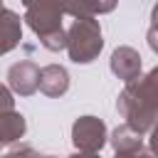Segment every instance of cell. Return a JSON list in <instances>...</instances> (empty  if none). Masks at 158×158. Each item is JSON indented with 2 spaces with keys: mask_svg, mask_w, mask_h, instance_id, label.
<instances>
[{
  "mask_svg": "<svg viewBox=\"0 0 158 158\" xmlns=\"http://www.w3.org/2000/svg\"><path fill=\"white\" fill-rule=\"evenodd\" d=\"M106 123L96 116H79L72 126V143L77 151L84 153H99L106 146Z\"/></svg>",
  "mask_w": 158,
  "mask_h": 158,
  "instance_id": "obj_4",
  "label": "cell"
},
{
  "mask_svg": "<svg viewBox=\"0 0 158 158\" xmlns=\"http://www.w3.org/2000/svg\"><path fill=\"white\" fill-rule=\"evenodd\" d=\"M69 158H99V153H84V151H79V153H74Z\"/></svg>",
  "mask_w": 158,
  "mask_h": 158,
  "instance_id": "obj_16",
  "label": "cell"
},
{
  "mask_svg": "<svg viewBox=\"0 0 158 158\" xmlns=\"http://www.w3.org/2000/svg\"><path fill=\"white\" fill-rule=\"evenodd\" d=\"M148 148H151V153L158 156V123L148 131Z\"/></svg>",
  "mask_w": 158,
  "mask_h": 158,
  "instance_id": "obj_14",
  "label": "cell"
},
{
  "mask_svg": "<svg viewBox=\"0 0 158 158\" xmlns=\"http://www.w3.org/2000/svg\"><path fill=\"white\" fill-rule=\"evenodd\" d=\"M148 153L143 151V148H138V151H121V153H116L114 158H146Z\"/></svg>",
  "mask_w": 158,
  "mask_h": 158,
  "instance_id": "obj_15",
  "label": "cell"
},
{
  "mask_svg": "<svg viewBox=\"0 0 158 158\" xmlns=\"http://www.w3.org/2000/svg\"><path fill=\"white\" fill-rule=\"evenodd\" d=\"M151 20H153V25H158V2H156V7H153V12H151Z\"/></svg>",
  "mask_w": 158,
  "mask_h": 158,
  "instance_id": "obj_17",
  "label": "cell"
},
{
  "mask_svg": "<svg viewBox=\"0 0 158 158\" xmlns=\"http://www.w3.org/2000/svg\"><path fill=\"white\" fill-rule=\"evenodd\" d=\"M146 158H158V156H156V153H148V156H146Z\"/></svg>",
  "mask_w": 158,
  "mask_h": 158,
  "instance_id": "obj_18",
  "label": "cell"
},
{
  "mask_svg": "<svg viewBox=\"0 0 158 158\" xmlns=\"http://www.w3.org/2000/svg\"><path fill=\"white\" fill-rule=\"evenodd\" d=\"M141 136L143 133H138L128 123H121V126H116L111 131V138L109 141H111V146H114L116 153H121V151H138V148H143V138Z\"/></svg>",
  "mask_w": 158,
  "mask_h": 158,
  "instance_id": "obj_11",
  "label": "cell"
},
{
  "mask_svg": "<svg viewBox=\"0 0 158 158\" xmlns=\"http://www.w3.org/2000/svg\"><path fill=\"white\" fill-rule=\"evenodd\" d=\"M44 158H57V156H44Z\"/></svg>",
  "mask_w": 158,
  "mask_h": 158,
  "instance_id": "obj_19",
  "label": "cell"
},
{
  "mask_svg": "<svg viewBox=\"0 0 158 158\" xmlns=\"http://www.w3.org/2000/svg\"><path fill=\"white\" fill-rule=\"evenodd\" d=\"M104 47L101 27L99 20L86 17V20H74L72 27L67 30V54L77 64H89L99 57Z\"/></svg>",
  "mask_w": 158,
  "mask_h": 158,
  "instance_id": "obj_3",
  "label": "cell"
},
{
  "mask_svg": "<svg viewBox=\"0 0 158 158\" xmlns=\"http://www.w3.org/2000/svg\"><path fill=\"white\" fill-rule=\"evenodd\" d=\"M69 89V72L62 64H47L40 72V91L47 96H62Z\"/></svg>",
  "mask_w": 158,
  "mask_h": 158,
  "instance_id": "obj_8",
  "label": "cell"
},
{
  "mask_svg": "<svg viewBox=\"0 0 158 158\" xmlns=\"http://www.w3.org/2000/svg\"><path fill=\"white\" fill-rule=\"evenodd\" d=\"M118 114L126 118L131 128L138 133L151 131L158 123V77L151 69L148 74H141L138 79L128 81L123 91L116 99Z\"/></svg>",
  "mask_w": 158,
  "mask_h": 158,
  "instance_id": "obj_1",
  "label": "cell"
},
{
  "mask_svg": "<svg viewBox=\"0 0 158 158\" xmlns=\"http://www.w3.org/2000/svg\"><path fill=\"white\" fill-rule=\"evenodd\" d=\"M2 158H44V156H40L32 146H20V148H15V151H7Z\"/></svg>",
  "mask_w": 158,
  "mask_h": 158,
  "instance_id": "obj_12",
  "label": "cell"
},
{
  "mask_svg": "<svg viewBox=\"0 0 158 158\" xmlns=\"http://www.w3.org/2000/svg\"><path fill=\"white\" fill-rule=\"evenodd\" d=\"M27 131L25 116L20 111H2L0 114V143H12L17 138H22Z\"/></svg>",
  "mask_w": 158,
  "mask_h": 158,
  "instance_id": "obj_10",
  "label": "cell"
},
{
  "mask_svg": "<svg viewBox=\"0 0 158 158\" xmlns=\"http://www.w3.org/2000/svg\"><path fill=\"white\" fill-rule=\"evenodd\" d=\"M59 2H62V10L74 20H86V17L111 12L118 0H59Z\"/></svg>",
  "mask_w": 158,
  "mask_h": 158,
  "instance_id": "obj_7",
  "label": "cell"
},
{
  "mask_svg": "<svg viewBox=\"0 0 158 158\" xmlns=\"http://www.w3.org/2000/svg\"><path fill=\"white\" fill-rule=\"evenodd\" d=\"M146 40H148V47L158 54V25H151V30L146 32Z\"/></svg>",
  "mask_w": 158,
  "mask_h": 158,
  "instance_id": "obj_13",
  "label": "cell"
},
{
  "mask_svg": "<svg viewBox=\"0 0 158 158\" xmlns=\"http://www.w3.org/2000/svg\"><path fill=\"white\" fill-rule=\"evenodd\" d=\"M25 22L40 37V44L49 52L67 47V32L62 30V2L59 0H22Z\"/></svg>",
  "mask_w": 158,
  "mask_h": 158,
  "instance_id": "obj_2",
  "label": "cell"
},
{
  "mask_svg": "<svg viewBox=\"0 0 158 158\" xmlns=\"http://www.w3.org/2000/svg\"><path fill=\"white\" fill-rule=\"evenodd\" d=\"M109 67H111V72L118 77V79H123L126 84L128 81H133V79H138L141 77V54L133 49V47H116L114 52H111V59H109Z\"/></svg>",
  "mask_w": 158,
  "mask_h": 158,
  "instance_id": "obj_6",
  "label": "cell"
},
{
  "mask_svg": "<svg viewBox=\"0 0 158 158\" xmlns=\"http://www.w3.org/2000/svg\"><path fill=\"white\" fill-rule=\"evenodd\" d=\"M40 67L30 59L17 62L7 69V86L20 96H32L40 89Z\"/></svg>",
  "mask_w": 158,
  "mask_h": 158,
  "instance_id": "obj_5",
  "label": "cell"
},
{
  "mask_svg": "<svg viewBox=\"0 0 158 158\" xmlns=\"http://www.w3.org/2000/svg\"><path fill=\"white\" fill-rule=\"evenodd\" d=\"M22 40V22L17 17V12H12L10 7L2 10V44H0V52L7 54L10 49H15Z\"/></svg>",
  "mask_w": 158,
  "mask_h": 158,
  "instance_id": "obj_9",
  "label": "cell"
},
{
  "mask_svg": "<svg viewBox=\"0 0 158 158\" xmlns=\"http://www.w3.org/2000/svg\"><path fill=\"white\" fill-rule=\"evenodd\" d=\"M153 72H156V77H158V67H156V69H153Z\"/></svg>",
  "mask_w": 158,
  "mask_h": 158,
  "instance_id": "obj_20",
  "label": "cell"
}]
</instances>
